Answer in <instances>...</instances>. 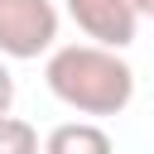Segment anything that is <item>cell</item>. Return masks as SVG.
<instances>
[{
    "instance_id": "1",
    "label": "cell",
    "mask_w": 154,
    "mask_h": 154,
    "mask_svg": "<svg viewBox=\"0 0 154 154\" xmlns=\"http://www.w3.org/2000/svg\"><path fill=\"white\" fill-rule=\"evenodd\" d=\"M43 82L67 111L91 120H111L135 101V67L120 58V48H106L91 38L63 43V48L53 43L43 63Z\"/></svg>"
},
{
    "instance_id": "2",
    "label": "cell",
    "mask_w": 154,
    "mask_h": 154,
    "mask_svg": "<svg viewBox=\"0 0 154 154\" xmlns=\"http://www.w3.org/2000/svg\"><path fill=\"white\" fill-rule=\"evenodd\" d=\"M58 43V5L53 0H0V53L14 63L43 58Z\"/></svg>"
},
{
    "instance_id": "3",
    "label": "cell",
    "mask_w": 154,
    "mask_h": 154,
    "mask_svg": "<svg viewBox=\"0 0 154 154\" xmlns=\"http://www.w3.org/2000/svg\"><path fill=\"white\" fill-rule=\"evenodd\" d=\"M63 10L91 43H106V48L135 43V29H140L135 0H63Z\"/></svg>"
},
{
    "instance_id": "4",
    "label": "cell",
    "mask_w": 154,
    "mask_h": 154,
    "mask_svg": "<svg viewBox=\"0 0 154 154\" xmlns=\"http://www.w3.org/2000/svg\"><path fill=\"white\" fill-rule=\"evenodd\" d=\"M43 149L48 154H111V135L87 116V120H67V125L48 130Z\"/></svg>"
},
{
    "instance_id": "5",
    "label": "cell",
    "mask_w": 154,
    "mask_h": 154,
    "mask_svg": "<svg viewBox=\"0 0 154 154\" xmlns=\"http://www.w3.org/2000/svg\"><path fill=\"white\" fill-rule=\"evenodd\" d=\"M38 149V130L19 116H0V154H34Z\"/></svg>"
},
{
    "instance_id": "6",
    "label": "cell",
    "mask_w": 154,
    "mask_h": 154,
    "mask_svg": "<svg viewBox=\"0 0 154 154\" xmlns=\"http://www.w3.org/2000/svg\"><path fill=\"white\" fill-rule=\"evenodd\" d=\"M5 111H14V77H10L5 53H0V116H5Z\"/></svg>"
},
{
    "instance_id": "7",
    "label": "cell",
    "mask_w": 154,
    "mask_h": 154,
    "mask_svg": "<svg viewBox=\"0 0 154 154\" xmlns=\"http://www.w3.org/2000/svg\"><path fill=\"white\" fill-rule=\"evenodd\" d=\"M135 14H140V19H149V24H154V0H135Z\"/></svg>"
}]
</instances>
